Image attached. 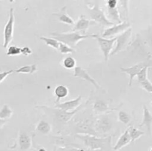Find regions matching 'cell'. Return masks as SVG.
Instances as JSON below:
<instances>
[{
    "mask_svg": "<svg viewBox=\"0 0 152 151\" xmlns=\"http://www.w3.org/2000/svg\"><path fill=\"white\" fill-rule=\"evenodd\" d=\"M76 137L83 142L85 146L91 150L112 151V136H89V135L76 134Z\"/></svg>",
    "mask_w": 152,
    "mask_h": 151,
    "instance_id": "1",
    "label": "cell"
},
{
    "mask_svg": "<svg viewBox=\"0 0 152 151\" xmlns=\"http://www.w3.org/2000/svg\"><path fill=\"white\" fill-rule=\"evenodd\" d=\"M148 68H149V66H148V65L145 66L140 71L138 75L137 76V81L140 84H141V83L144 82V81H146L147 79H148Z\"/></svg>",
    "mask_w": 152,
    "mask_h": 151,
    "instance_id": "29",
    "label": "cell"
},
{
    "mask_svg": "<svg viewBox=\"0 0 152 151\" xmlns=\"http://www.w3.org/2000/svg\"><path fill=\"white\" fill-rule=\"evenodd\" d=\"M53 38H56L60 42L64 43L71 47H74L80 41L88 38H95V34L85 35L80 32H69V33H52Z\"/></svg>",
    "mask_w": 152,
    "mask_h": 151,
    "instance_id": "2",
    "label": "cell"
},
{
    "mask_svg": "<svg viewBox=\"0 0 152 151\" xmlns=\"http://www.w3.org/2000/svg\"><path fill=\"white\" fill-rule=\"evenodd\" d=\"M60 42V41H59ZM59 50L62 54H68V53H72L74 52H75L74 48L72 47H69L67 44H64V43L60 42L59 43Z\"/></svg>",
    "mask_w": 152,
    "mask_h": 151,
    "instance_id": "32",
    "label": "cell"
},
{
    "mask_svg": "<svg viewBox=\"0 0 152 151\" xmlns=\"http://www.w3.org/2000/svg\"><path fill=\"white\" fill-rule=\"evenodd\" d=\"M38 151H47L45 150V148H44V147H39L38 149Z\"/></svg>",
    "mask_w": 152,
    "mask_h": 151,
    "instance_id": "37",
    "label": "cell"
},
{
    "mask_svg": "<svg viewBox=\"0 0 152 151\" xmlns=\"http://www.w3.org/2000/svg\"><path fill=\"white\" fill-rule=\"evenodd\" d=\"M129 134H130L131 139H132V143H134L135 141L139 139L141 136H143V135L145 134V133H144L143 131L135 128V127H133V126L129 127Z\"/></svg>",
    "mask_w": 152,
    "mask_h": 151,
    "instance_id": "25",
    "label": "cell"
},
{
    "mask_svg": "<svg viewBox=\"0 0 152 151\" xmlns=\"http://www.w3.org/2000/svg\"><path fill=\"white\" fill-rule=\"evenodd\" d=\"M22 54V47H19L16 45H12L7 48V56H17Z\"/></svg>",
    "mask_w": 152,
    "mask_h": 151,
    "instance_id": "31",
    "label": "cell"
},
{
    "mask_svg": "<svg viewBox=\"0 0 152 151\" xmlns=\"http://www.w3.org/2000/svg\"><path fill=\"white\" fill-rule=\"evenodd\" d=\"M82 102V96H79L76 99H72V100L67 101V102H62V103L55 104V107L59 108V109L63 110L68 111V112H71L75 110H77L79 107L80 106V104Z\"/></svg>",
    "mask_w": 152,
    "mask_h": 151,
    "instance_id": "12",
    "label": "cell"
},
{
    "mask_svg": "<svg viewBox=\"0 0 152 151\" xmlns=\"http://www.w3.org/2000/svg\"><path fill=\"white\" fill-rule=\"evenodd\" d=\"M32 53V50L30 47H22V54L25 55V56H28V55Z\"/></svg>",
    "mask_w": 152,
    "mask_h": 151,
    "instance_id": "36",
    "label": "cell"
},
{
    "mask_svg": "<svg viewBox=\"0 0 152 151\" xmlns=\"http://www.w3.org/2000/svg\"><path fill=\"white\" fill-rule=\"evenodd\" d=\"M132 28H130L128 29L127 30L125 31L124 33H121L117 36V41H116V46L114 48L113 51L111 52V56L115 55L116 53H119V52L122 51L124 50L125 47L127 45L128 42H129V39H130L131 36H132Z\"/></svg>",
    "mask_w": 152,
    "mask_h": 151,
    "instance_id": "9",
    "label": "cell"
},
{
    "mask_svg": "<svg viewBox=\"0 0 152 151\" xmlns=\"http://www.w3.org/2000/svg\"><path fill=\"white\" fill-rule=\"evenodd\" d=\"M14 10L13 8H10V14H9V19L7 23L5 24L3 31V36H4V42H3V47L7 48L10 44V41L13 39V29H14Z\"/></svg>",
    "mask_w": 152,
    "mask_h": 151,
    "instance_id": "5",
    "label": "cell"
},
{
    "mask_svg": "<svg viewBox=\"0 0 152 151\" xmlns=\"http://www.w3.org/2000/svg\"><path fill=\"white\" fill-rule=\"evenodd\" d=\"M145 66H146V65H145L144 62H140V63L137 64V65H134V66L130 67V68H120V70H121L123 73H127L128 75L129 76V86H132L134 78L136 76L138 75L140 71Z\"/></svg>",
    "mask_w": 152,
    "mask_h": 151,
    "instance_id": "14",
    "label": "cell"
},
{
    "mask_svg": "<svg viewBox=\"0 0 152 151\" xmlns=\"http://www.w3.org/2000/svg\"><path fill=\"white\" fill-rule=\"evenodd\" d=\"M74 130L77 134L100 136L96 131L95 127H94V126L91 123L86 121H80L76 123Z\"/></svg>",
    "mask_w": 152,
    "mask_h": 151,
    "instance_id": "10",
    "label": "cell"
},
{
    "mask_svg": "<svg viewBox=\"0 0 152 151\" xmlns=\"http://www.w3.org/2000/svg\"><path fill=\"white\" fill-rule=\"evenodd\" d=\"M95 130L99 136L108 133L113 129V122L108 115H102L98 118L94 125Z\"/></svg>",
    "mask_w": 152,
    "mask_h": 151,
    "instance_id": "8",
    "label": "cell"
},
{
    "mask_svg": "<svg viewBox=\"0 0 152 151\" xmlns=\"http://www.w3.org/2000/svg\"><path fill=\"white\" fill-rule=\"evenodd\" d=\"M118 119L122 123L127 125V124H129L130 123L132 118H131L130 115L128 113L125 112L123 110H120L118 113Z\"/></svg>",
    "mask_w": 152,
    "mask_h": 151,
    "instance_id": "30",
    "label": "cell"
},
{
    "mask_svg": "<svg viewBox=\"0 0 152 151\" xmlns=\"http://www.w3.org/2000/svg\"><path fill=\"white\" fill-rule=\"evenodd\" d=\"M107 10H108V14L109 16L110 19H112L111 22H116L118 24H121L123 22L121 20V18H120L118 7H115V8H108V7H107Z\"/></svg>",
    "mask_w": 152,
    "mask_h": 151,
    "instance_id": "22",
    "label": "cell"
},
{
    "mask_svg": "<svg viewBox=\"0 0 152 151\" xmlns=\"http://www.w3.org/2000/svg\"><path fill=\"white\" fill-rule=\"evenodd\" d=\"M76 65H77V62L76 59L72 56H68V57L65 58L62 61V66L66 69H73L75 68Z\"/></svg>",
    "mask_w": 152,
    "mask_h": 151,
    "instance_id": "28",
    "label": "cell"
},
{
    "mask_svg": "<svg viewBox=\"0 0 152 151\" xmlns=\"http://www.w3.org/2000/svg\"><path fill=\"white\" fill-rule=\"evenodd\" d=\"M37 107H40L41 109H42L48 115H49L53 119L56 120L58 123L66 124L74 117V115L77 113L79 112V110H81L82 106H80L77 110L71 111V112H68V111L63 110L59 109V108H52L50 107L46 106H40Z\"/></svg>",
    "mask_w": 152,
    "mask_h": 151,
    "instance_id": "3",
    "label": "cell"
},
{
    "mask_svg": "<svg viewBox=\"0 0 152 151\" xmlns=\"http://www.w3.org/2000/svg\"><path fill=\"white\" fill-rule=\"evenodd\" d=\"M74 76L79 78H82V79L86 80V81H89L91 84H92L94 86L96 89L103 90V89H102V87L99 85V83H98L97 81H96V80L88 73V71L86 70H85L84 68H83L82 67L77 66L74 68Z\"/></svg>",
    "mask_w": 152,
    "mask_h": 151,
    "instance_id": "11",
    "label": "cell"
},
{
    "mask_svg": "<svg viewBox=\"0 0 152 151\" xmlns=\"http://www.w3.org/2000/svg\"><path fill=\"white\" fill-rule=\"evenodd\" d=\"M54 16H57L58 19H59L61 22H62V23H65L68 25H75L74 19L66 13V7H65V6L61 9L60 12L54 13Z\"/></svg>",
    "mask_w": 152,
    "mask_h": 151,
    "instance_id": "19",
    "label": "cell"
},
{
    "mask_svg": "<svg viewBox=\"0 0 152 151\" xmlns=\"http://www.w3.org/2000/svg\"><path fill=\"white\" fill-rule=\"evenodd\" d=\"M19 145L22 150L26 151L30 150L32 145L31 137L26 132L21 131L19 135Z\"/></svg>",
    "mask_w": 152,
    "mask_h": 151,
    "instance_id": "17",
    "label": "cell"
},
{
    "mask_svg": "<svg viewBox=\"0 0 152 151\" xmlns=\"http://www.w3.org/2000/svg\"><path fill=\"white\" fill-rule=\"evenodd\" d=\"M119 4V1L117 0H108L106 2V6L108 8H115Z\"/></svg>",
    "mask_w": 152,
    "mask_h": 151,
    "instance_id": "35",
    "label": "cell"
},
{
    "mask_svg": "<svg viewBox=\"0 0 152 151\" xmlns=\"http://www.w3.org/2000/svg\"><path fill=\"white\" fill-rule=\"evenodd\" d=\"M54 143L62 147L73 146L74 144L71 142V140L68 136H54Z\"/></svg>",
    "mask_w": 152,
    "mask_h": 151,
    "instance_id": "23",
    "label": "cell"
},
{
    "mask_svg": "<svg viewBox=\"0 0 152 151\" xmlns=\"http://www.w3.org/2000/svg\"><path fill=\"white\" fill-rule=\"evenodd\" d=\"M95 38L97 40L99 47H100L101 50L103 53L105 61L107 62L108 60L109 56H111V52L113 51V46H114V43H116L117 37H114L113 38H106L96 35Z\"/></svg>",
    "mask_w": 152,
    "mask_h": 151,
    "instance_id": "6",
    "label": "cell"
},
{
    "mask_svg": "<svg viewBox=\"0 0 152 151\" xmlns=\"http://www.w3.org/2000/svg\"><path fill=\"white\" fill-rule=\"evenodd\" d=\"M150 151H152V147H151V149H150Z\"/></svg>",
    "mask_w": 152,
    "mask_h": 151,
    "instance_id": "39",
    "label": "cell"
},
{
    "mask_svg": "<svg viewBox=\"0 0 152 151\" xmlns=\"http://www.w3.org/2000/svg\"><path fill=\"white\" fill-rule=\"evenodd\" d=\"M93 109L96 113H106L110 111L114 110V108L110 107L108 104L102 100H96L93 105Z\"/></svg>",
    "mask_w": 152,
    "mask_h": 151,
    "instance_id": "18",
    "label": "cell"
},
{
    "mask_svg": "<svg viewBox=\"0 0 152 151\" xmlns=\"http://www.w3.org/2000/svg\"><path fill=\"white\" fill-rule=\"evenodd\" d=\"M13 112L9 105H4L1 107L0 111V120H7L9 119L13 115Z\"/></svg>",
    "mask_w": 152,
    "mask_h": 151,
    "instance_id": "24",
    "label": "cell"
},
{
    "mask_svg": "<svg viewBox=\"0 0 152 151\" xmlns=\"http://www.w3.org/2000/svg\"><path fill=\"white\" fill-rule=\"evenodd\" d=\"M130 143H132V139H131L130 134H129V129H127V130L120 136V138H119L118 140H117V143H116L115 145L113 147V150L115 151L120 150L122 148L127 146V145Z\"/></svg>",
    "mask_w": 152,
    "mask_h": 151,
    "instance_id": "15",
    "label": "cell"
},
{
    "mask_svg": "<svg viewBox=\"0 0 152 151\" xmlns=\"http://www.w3.org/2000/svg\"><path fill=\"white\" fill-rule=\"evenodd\" d=\"M73 151H84V150H73Z\"/></svg>",
    "mask_w": 152,
    "mask_h": 151,
    "instance_id": "38",
    "label": "cell"
},
{
    "mask_svg": "<svg viewBox=\"0 0 152 151\" xmlns=\"http://www.w3.org/2000/svg\"><path fill=\"white\" fill-rule=\"evenodd\" d=\"M131 28V24L129 22L124 21L121 24H117L110 28H106L104 30L102 33V37L106 38H113V36L117 35V34H121L127 30L128 29Z\"/></svg>",
    "mask_w": 152,
    "mask_h": 151,
    "instance_id": "7",
    "label": "cell"
},
{
    "mask_svg": "<svg viewBox=\"0 0 152 151\" xmlns=\"http://www.w3.org/2000/svg\"><path fill=\"white\" fill-rule=\"evenodd\" d=\"M94 24L96 25V23L94 21L86 19L84 15H81L79 18L78 21L74 25L72 31H74V32H80L81 31V32L85 33L88 30L91 25H93Z\"/></svg>",
    "mask_w": 152,
    "mask_h": 151,
    "instance_id": "13",
    "label": "cell"
},
{
    "mask_svg": "<svg viewBox=\"0 0 152 151\" xmlns=\"http://www.w3.org/2000/svg\"><path fill=\"white\" fill-rule=\"evenodd\" d=\"M39 38L42 40L47 45L50 46V47H53V48L56 49V50H59V41L56 40L54 38H49V37H45V36H40Z\"/></svg>",
    "mask_w": 152,
    "mask_h": 151,
    "instance_id": "27",
    "label": "cell"
},
{
    "mask_svg": "<svg viewBox=\"0 0 152 151\" xmlns=\"http://www.w3.org/2000/svg\"><path fill=\"white\" fill-rule=\"evenodd\" d=\"M13 72V70H8V71H2V72L1 73V74H0V82L2 83L3 81H4V80Z\"/></svg>",
    "mask_w": 152,
    "mask_h": 151,
    "instance_id": "34",
    "label": "cell"
},
{
    "mask_svg": "<svg viewBox=\"0 0 152 151\" xmlns=\"http://www.w3.org/2000/svg\"><path fill=\"white\" fill-rule=\"evenodd\" d=\"M52 127L50 124L45 120H40L37 124L36 130L42 135H48L51 132Z\"/></svg>",
    "mask_w": 152,
    "mask_h": 151,
    "instance_id": "21",
    "label": "cell"
},
{
    "mask_svg": "<svg viewBox=\"0 0 152 151\" xmlns=\"http://www.w3.org/2000/svg\"><path fill=\"white\" fill-rule=\"evenodd\" d=\"M145 126L146 128L147 132L149 135L152 133V114L150 113L149 110L148 109L145 105H143V118L142 122L140 124V127H142Z\"/></svg>",
    "mask_w": 152,
    "mask_h": 151,
    "instance_id": "16",
    "label": "cell"
},
{
    "mask_svg": "<svg viewBox=\"0 0 152 151\" xmlns=\"http://www.w3.org/2000/svg\"><path fill=\"white\" fill-rule=\"evenodd\" d=\"M141 87L145 90V91L148 92V93H152V83L150 81L149 79H147L144 82L140 84Z\"/></svg>",
    "mask_w": 152,
    "mask_h": 151,
    "instance_id": "33",
    "label": "cell"
},
{
    "mask_svg": "<svg viewBox=\"0 0 152 151\" xmlns=\"http://www.w3.org/2000/svg\"><path fill=\"white\" fill-rule=\"evenodd\" d=\"M91 19L96 23L100 24L103 26H113L115 24L111 22L105 16L103 10L99 7V4H95L92 7H88Z\"/></svg>",
    "mask_w": 152,
    "mask_h": 151,
    "instance_id": "4",
    "label": "cell"
},
{
    "mask_svg": "<svg viewBox=\"0 0 152 151\" xmlns=\"http://www.w3.org/2000/svg\"><path fill=\"white\" fill-rule=\"evenodd\" d=\"M54 93L55 96L56 97V103L57 104L59 103V101L62 99H64V98L67 97L69 93V90H68V87L65 85H62V84H60V85H58L56 88L54 89Z\"/></svg>",
    "mask_w": 152,
    "mask_h": 151,
    "instance_id": "20",
    "label": "cell"
},
{
    "mask_svg": "<svg viewBox=\"0 0 152 151\" xmlns=\"http://www.w3.org/2000/svg\"><path fill=\"white\" fill-rule=\"evenodd\" d=\"M37 70V65H25V66L21 67L19 69L14 70L18 73H30L33 74Z\"/></svg>",
    "mask_w": 152,
    "mask_h": 151,
    "instance_id": "26",
    "label": "cell"
},
{
    "mask_svg": "<svg viewBox=\"0 0 152 151\" xmlns=\"http://www.w3.org/2000/svg\"><path fill=\"white\" fill-rule=\"evenodd\" d=\"M151 105H152V102H151Z\"/></svg>",
    "mask_w": 152,
    "mask_h": 151,
    "instance_id": "40",
    "label": "cell"
}]
</instances>
